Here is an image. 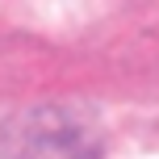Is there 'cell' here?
Segmentation results:
<instances>
[{
    "instance_id": "obj_1",
    "label": "cell",
    "mask_w": 159,
    "mask_h": 159,
    "mask_svg": "<svg viewBox=\"0 0 159 159\" xmlns=\"http://www.w3.org/2000/svg\"><path fill=\"white\" fill-rule=\"evenodd\" d=\"M105 126L80 101H34L0 117V159H101Z\"/></svg>"
}]
</instances>
